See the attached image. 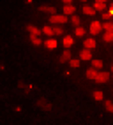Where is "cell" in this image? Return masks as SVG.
<instances>
[{
  "mask_svg": "<svg viewBox=\"0 0 113 125\" xmlns=\"http://www.w3.org/2000/svg\"><path fill=\"white\" fill-rule=\"evenodd\" d=\"M97 74H99V72H97V69H94V67H92V69H88V71H87V78H88V79H94V81H95V78H97Z\"/></svg>",
  "mask_w": 113,
  "mask_h": 125,
  "instance_id": "ba28073f",
  "label": "cell"
},
{
  "mask_svg": "<svg viewBox=\"0 0 113 125\" xmlns=\"http://www.w3.org/2000/svg\"><path fill=\"white\" fill-rule=\"evenodd\" d=\"M102 92L101 90H97V92H94V99H95V101H102Z\"/></svg>",
  "mask_w": 113,
  "mask_h": 125,
  "instance_id": "7402d4cb",
  "label": "cell"
},
{
  "mask_svg": "<svg viewBox=\"0 0 113 125\" xmlns=\"http://www.w3.org/2000/svg\"><path fill=\"white\" fill-rule=\"evenodd\" d=\"M37 106H39V107H43L44 111H51V104L48 102V101H46L44 97H41V99H39V101H37Z\"/></svg>",
  "mask_w": 113,
  "mask_h": 125,
  "instance_id": "277c9868",
  "label": "cell"
},
{
  "mask_svg": "<svg viewBox=\"0 0 113 125\" xmlns=\"http://www.w3.org/2000/svg\"><path fill=\"white\" fill-rule=\"evenodd\" d=\"M18 86H20V88H27V85H25L23 81H20V83H18ZM27 90H28V88H27Z\"/></svg>",
  "mask_w": 113,
  "mask_h": 125,
  "instance_id": "83f0119b",
  "label": "cell"
},
{
  "mask_svg": "<svg viewBox=\"0 0 113 125\" xmlns=\"http://www.w3.org/2000/svg\"><path fill=\"white\" fill-rule=\"evenodd\" d=\"M102 41H104V42H111V41H113V32H104Z\"/></svg>",
  "mask_w": 113,
  "mask_h": 125,
  "instance_id": "2e32d148",
  "label": "cell"
},
{
  "mask_svg": "<svg viewBox=\"0 0 113 125\" xmlns=\"http://www.w3.org/2000/svg\"><path fill=\"white\" fill-rule=\"evenodd\" d=\"M102 28L106 30V32H113V21H106L102 25Z\"/></svg>",
  "mask_w": 113,
  "mask_h": 125,
  "instance_id": "ac0fdd59",
  "label": "cell"
},
{
  "mask_svg": "<svg viewBox=\"0 0 113 125\" xmlns=\"http://www.w3.org/2000/svg\"><path fill=\"white\" fill-rule=\"evenodd\" d=\"M108 81H110V72H106V71L99 72L97 78H95V83H108Z\"/></svg>",
  "mask_w": 113,
  "mask_h": 125,
  "instance_id": "3957f363",
  "label": "cell"
},
{
  "mask_svg": "<svg viewBox=\"0 0 113 125\" xmlns=\"http://www.w3.org/2000/svg\"><path fill=\"white\" fill-rule=\"evenodd\" d=\"M92 67L94 69H101L102 67V60H92Z\"/></svg>",
  "mask_w": 113,
  "mask_h": 125,
  "instance_id": "44dd1931",
  "label": "cell"
},
{
  "mask_svg": "<svg viewBox=\"0 0 113 125\" xmlns=\"http://www.w3.org/2000/svg\"><path fill=\"white\" fill-rule=\"evenodd\" d=\"M83 2H85V0H83Z\"/></svg>",
  "mask_w": 113,
  "mask_h": 125,
  "instance_id": "d6a6232c",
  "label": "cell"
},
{
  "mask_svg": "<svg viewBox=\"0 0 113 125\" xmlns=\"http://www.w3.org/2000/svg\"><path fill=\"white\" fill-rule=\"evenodd\" d=\"M43 34H46V35H55V30H53V27H43Z\"/></svg>",
  "mask_w": 113,
  "mask_h": 125,
  "instance_id": "e0dca14e",
  "label": "cell"
},
{
  "mask_svg": "<svg viewBox=\"0 0 113 125\" xmlns=\"http://www.w3.org/2000/svg\"><path fill=\"white\" fill-rule=\"evenodd\" d=\"M111 69H113V65H111Z\"/></svg>",
  "mask_w": 113,
  "mask_h": 125,
  "instance_id": "1f68e13d",
  "label": "cell"
},
{
  "mask_svg": "<svg viewBox=\"0 0 113 125\" xmlns=\"http://www.w3.org/2000/svg\"><path fill=\"white\" fill-rule=\"evenodd\" d=\"M30 41H32V44H34V46H41L43 44V41H41L39 35H30Z\"/></svg>",
  "mask_w": 113,
  "mask_h": 125,
  "instance_id": "9a60e30c",
  "label": "cell"
},
{
  "mask_svg": "<svg viewBox=\"0 0 113 125\" xmlns=\"http://www.w3.org/2000/svg\"><path fill=\"white\" fill-rule=\"evenodd\" d=\"M102 18L106 20V21H110V18H111V14H110V12H104V14H102Z\"/></svg>",
  "mask_w": 113,
  "mask_h": 125,
  "instance_id": "4316f807",
  "label": "cell"
},
{
  "mask_svg": "<svg viewBox=\"0 0 113 125\" xmlns=\"http://www.w3.org/2000/svg\"><path fill=\"white\" fill-rule=\"evenodd\" d=\"M46 48H48V49H55V48H56V39L50 37V39L46 41Z\"/></svg>",
  "mask_w": 113,
  "mask_h": 125,
  "instance_id": "4fadbf2b",
  "label": "cell"
},
{
  "mask_svg": "<svg viewBox=\"0 0 113 125\" xmlns=\"http://www.w3.org/2000/svg\"><path fill=\"white\" fill-rule=\"evenodd\" d=\"M79 60H92V53H90V49L83 48L81 51H79Z\"/></svg>",
  "mask_w": 113,
  "mask_h": 125,
  "instance_id": "5b68a950",
  "label": "cell"
},
{
  "mask_svg": "<svg viewBox=\"0 0 113 125\" xmlns=\"http://www.w3.org/2000/svg\"><path fill=\"white\" fill-rule=\"evenodd\" d=\"M53 30H55V35H62L64 34V28L62 27H53Z\"/></svg>",
  "mask_w": 113,
  "mask_h": 125,
  "instance_id": "d4e9b609",
  "label": "cell"
},
{
  "mask_svg": "<svg viewBox=\"0 0 113 125\" xmlns=\"http://www.w3.org/2000/svg\"><path fill=\"white\" fill-rule=\"evenodd\" d=\"M94 9H95V12H102V11H106V4H102V2H95Z\"/></svg>",
  "mask_w": 113,
  "mask_h": 125,
  "instance_id": "5bb4252c",
  "label": "cell"
},
{
  "mask_svg": "<svg viewBox=\"0 0 113 125\" xmlns=\"http://www.w3.org/2000/svg\"><path fill=\"white\" fill-rule=\"evenodd\" d=\"M71 23L78 27V25H79V18H78V16H71Z\"/></svg>",
  "mask_w": 113,
  "mask_h": 125,
  "instance_id": "484cf974",
  "label": "cell"
},
{
  "mask_svg": "<svg viewBox=\"0 0 113 125\" xmlns=\"http://www.w3.org/2000/svg\"><path fill=\"white\" fill-rule=\"evenodd\" d=\"M101 30H102V23H99V21H92V25H90V34H92V35H97Z\"/></svg>",
  "mask_w": 113,
  "mask_h": 125,
  "instance_id": "7a4b0ae2",
  "label": "cell"
},
{
  "mask_svg": "<svg viewBox=\"0 0 113 125\" xmlns=\"http://www.w3.org/2000/svg\"><path fill=\"white\" fill-rule=\"evenodd\" d=\"M27 30H28L30 35H41V30L37 27H34V25H27Z\"/></svg>",
  "mask_w": 113,
  "mask_h": 125,
  "instance_id": "52a82bcc",
  "label": "cell"
},
{
  "mask_svg": "<svg viewBox=\"0 0 113 125\" xmlns=\"http://www.w3.org/2000/svg\"><path fill=\"white\" fill-rule=\"evenodd\" d=\"M50 21L53 25H64V23H67V16L66 14H53V16H50Z\"/></svg>",
  "mask_w": 113,
  "mask_h": 125,
  "instance_id": "6da1fadb",
  "label": "cell"
},
{
  "mask_svg": "<svg viewBox=\"0 0 113 125\" xmlns=\"http://www.w3.org/2000/svg\"><path fill=\"white\" fill-rule=\"evenodd\" d=\"M83 12L88 14V16H92V14H95V9L94 7H83Z\"/></svg>",
  "mask_w": 113,
  "mask_h": 125,
  "instance_id": "ffe728a7",
  "label": "cell"
},
{
  "mask_svg": "<svg viewBox=\"0 0 113 125\" xmlns=\"http://www.w3.org/2000/svg\"><path fill=\"white\" fill-rule=\"evenodd\" d=\"M95 2H102V4H106V0H95Z\"/></svg>",
  "mask_w": 113,
  "mask_h": 125,
  "instance_id": "4dcf8cb0",
  "label": "cell"
},
{
  "mask_svg": "<svg viewBox=\"0 0 113 125\" xmlns=\"http://www.w3.org/2000/svg\"><path fill=\"white\" fill-rule=\"evenodd\" d=\"M69 63H71V67H74V69H78V67H79V60H74V58H71Z\"/></svg>",
  "mask_w": 113,
  "mask_h": 125,
  "instance_id": "cb8c5ba5",
  "label": "cell"
},
{
  "mask_svg": "<svg viewBox=\"0 0 113 125\" xmlns=\"http://www.w3.org/2000/svg\"><path fill=\"white\" fill-rule=\"evenodd\" d=\"M108 12H110V14H111V16H113V4H111V5H110V9H108Z\"/></svg>",
  "mask_w": 113,
  "mask_h": 125,
  "instance_id": "f1b7e54d",
  "label": "cell"
},
{
  "mask_svg": "<svg viewBox=\"0 0 113 125\" xmlns=\"http://www.w3.org/2000/svg\"><path fill=\"white\" fill-rule=\"evenodd\" d=\"M72 42H74V39H72L71 35H66L64 37V46H66V49H69L72 46Z\"/></svg>",
  "mask_w": 113,
  "mask_h": 125,
  "instance_id": "8fae6325",
  "label": "cell"
},
{
  "mask_svg": "<svg viewBox=\"0 0 113 125\" xmlns=\"http://www.w3.org/2000/svg\"><path fill=\"white\" fill-rule=\"evenodd\" d=\"M104 107H106V111L113 113V102H111V101H106V102H104Z\"/></svg>",
  "mask_w": 113,
  "mask_h": 125,
  "instance_id": "603a6c76",
  "label": "cell"
},
{
  "mask_svg": "<svg viewBox=\"0 0 113 125\" xmlns=\"http://www.w3.org/2000/svg\"><path fill=\"white\" fill-rule=\"evenodd\" d=\"M69 60H71V51H69V49H66V51L60 55V62L66 63V62H69Z\"/></svg>",
  "mask_w": 113,
  "mask_h": 125,
  "instance_id": "9c48e42d",
  "label": "cell"
},
{
  "mask_svg": "<svg viewBox=\"0 0 113 125\" xmlns=\"http://www.w3.org/2000/svg\"><path fill=\"white\" fill-rule=\"evenodd\" d=\"M64 4H66V5H71V0H64Z\"/></svg>",
  "mask_w": 113,
  "mask_h": 125,
  "instance_id": "f546056e",
  "label": "cell"
},
{
  "mask_svg": "<svg viewBox=\"0 0 113 125\" xmlns=\"http://www.w3.org/2000/svg\"><path fill=\"white\" fill-rule=\"evenodd\" d=\"M39 11H41V12H50V16H53L56 12V9L53 5H41V7H39Z\"/></svg>",
  "mask_w": 113,
  "mask_h": 125,
  "instance_id": "8992f818",
  "label": "cell"
},
{
  "mask_svg": "<svg viewBox=\"0 0 113 125\" xmlns=\"http://www.w3.org/2000/svg\"><path fill=\"white\" fill-rule=\"evenodd\" d=\"M74 11H76V7L72 5V4L71 5H64V14H66V16H71Z\"/></svg>",
  "mask_w": 113,
  "mask_h": 125,
  "instance_id": "30bf717a",
  "label": "cell"
},
{
  "mask_svg": "<svg viewBox=\"0 0 113 125\" xmlns=\"http://www.w3.org/2000/svg\"><path fill=\"white\" fill-rule=\"evenodd\" d=\"M74 34H76L78 37H83V35H85V30H83V27H76V30H74Z\"/></svg>",
  "mask_w": 113,
  "mask_h": 125,
  "instance_id": "d6986e66",
  "label": "cell"
},
{
  "mask_svg": "<svg viewBox=\"0 0 113 125\" xmlns=\"http://www.w3.org/2000/svg\"><path fill=\"white\" fill-rule=\"evenodd\" d=\"M83 44H85L87 49H92V48H95V41L90 37V39H85V41H83Z\"/></svg>",
  "mask_w": 113,
  "mask_h": 125,
  "instance_id": "7c38bea8",
  "label": "cell"
}]
</instances>
